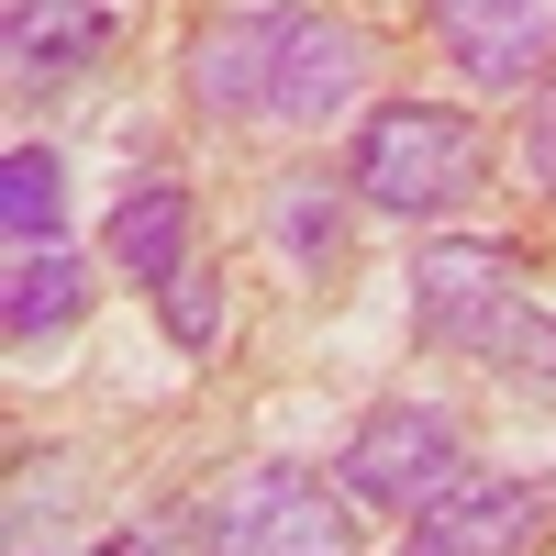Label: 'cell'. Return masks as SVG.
I'll use <instances>...</instances> for the list:
<instances>
[{
  "label": "cell",
  "instance_id": "1",
  "mask_svg": "<svg viewBox=\"0 0 556 556\" xmlns=\"http://www.w3.org/2000/svg\"><path fill=\"white\" fill-rule=\"evenodd\" d=\"M412 334L434 356H479V367H513L523 390H556V323L523 312L513 290V245H479L456 235L412 267Z\"/></svg>",
  "mask_w": 556,
  "mask_h": 556
},
{
  "label": "cell",
  "instance_id": "2",
  "mask_svg": "<svg viewBox=\"0 0 556 556\" xmlns=\"http://www.w3.org/2000/svg\"><path fill=\"white\" fill-rule=\"evenodd\" d=\"M356 201L367 212H456L479 190V123L445 112V101H379L356 123Z\"/></svg>",
  "mask_w": 556,
  "mask_h": 556
},
{
  "label": "cell",
  "instance_id": "3",
  "mask_svg": "<svg viewBox=\"0 0 556 556\" xmlns=\"http://www.w3.org/2000/svg\"><path fill=\"white\" fill-rule=\"evenodd\" d=\"M201 556H356V513L312 468L267 456V468H235L201 513Z\"/></svg>",
  "mask_w": 556,
  "mask_h": 556
},
{
  "label": "cell",
  "instance_id": "4",
  "mask_svg": "<svg viewBox=\"0 0 556 556\" xmlns=\"http://www.w3.org/2000/svg\"><path fill=\"white\" fill-rule=\"evenodd\" d=\"M456 479H468V434H456V412H434V401H379L345 434V490L356 501L424 513V501H445Z\"/></svg>",
  "mask_w": 556,
  "mask_h": 556
},
{
  "label": "cell",
  "instance_id": "5",
  "mask_svg": "<svg viewBox=\"0 0 556 556\" xmlns=\"http://www.w3.org/2000/svg\"><path fill=\"white\" fill-rule=\"evenodd\" d=\"M556 523L545 479H456L445 501H424L401 534V556H534Z\"/></svg>",
  "mask_w": 556,
  "mask_h": 556
},
{
  "label": "cell",
  "instance_id": "6",
  "mask_svg": "<svg viewBox=\"0 0 556 556\" xmlns=\"http://www.w3.org/2000/svg\"><path fill=\"white\" fill-rule=\"evenodd\" d=\"M424 12L456 78H479V89H534L556 67V0H424Z\"/></svg>",
  "mask_w": 556,
  "mask_h": 556
},
{
  "label": "cell",
  "instance_id": "7",
  "mask_svg": "<svg viewBox=\"0 0 556 556\" xmlns=\"http://www.w3.org/2000/svg\"><path fill=\"white\" fill-rule=\"evenodd\" d=\"M356 89H367V34L345 12H278V67H267L278 123H334Z\"/></svg>",
  "mask_w": 556,
  "mask_h": 556
},
{
  "label": "cell",
  "instance_id": "8",
  "mask_svg": "<svg viewBox=\"0 0 556 556\" xmlns=\"http://www.w3.org/2000/svg\"><path fill=\"white\" fill-rule=\"evenodd\" d=\"M267 67H278V12H235L190 34V101L201 112H267Z\"/></svg>",
  "mask_w": 556,
  "mask_h": 556
},
{
  "label": "cell",
  "instance_id": "9",
  "mask_svg": "<svg viewBox=\"0 0 556 556\" xmlns=\"http://www.w3.org/2000/svg\"><path fill=\"white\" fill-rule=\"evenodd\" d=\"M190 190L178 178H134L123 190V212H112V267L134 278V290H167L178 267H190Z\"/></svg>",
  "mask_w": 556,
  "mask_h": 556
},
{
  "label": "cell",
  "instance_id": "10",
  "mask_svg": "<svg viewBox=\"0 0 556 556\" xmlns=\"http://www.w3.org/2000/svg\"><path fill=\"white\" fill-rule=\"evenodd\" d=\"M112 45V0H12V67L23 78H67Z\"/></svg>",
  "mask_w": 556,
  "mask_h": 556
},
{
  "label": "cell",
  "instance_id": "11",
  "mask_svg": "<svg viewBox=\"0 0 556 556\" xmlns=\"http://www.w3.org/2000/svg\"><path fill=\"white\" fill-rule=\"evenodd\" d=\"M78 301H89L78 256H67V245H23V256H12V290H0V323H12V345H45V334H67V323H78Z\"/></svg>",
  "mask_w": 556,
  "mask_h": 556
},
{
  "label": "cell",
  "instance_id": "12",
  "mask_svg": "<svg viewBox=\"0 0 556 556\" xmlns=\"http://www.w3.org/2000/svg\"><path fill=\"white\" fill-rule=\"evenodd\" d=\"M0 223H12V245H56V223H67L56 146H12V156H0Z\"/></svg>",
  "mask_w": 556,
  "mask_h": 556
},
{
  "label": "cell",
  "instance_id": "13",
  "mask_svg": "<svg viewBox=\"0 0 556 556\" xmlns=\"http://www.w3.org/2000/svg\"><path fill=\"white\" fill-rule=\"evenodd\" d=\"M156 301H167V334H178V345H212V334H223V278H212V267H178Z\"/></svg>",
  "mask_w": 556,
  "mask_h": 556
},
{
  "label": "cell",
  "instance_id": "14",
  "mask_svg": "<svg viewBox=\"0 0 556 556\" xmlns=\"http://www.w3.org/2000/svg\"><path fill=\"white\" fill-rule=\"evenodd\" d=\"M278 235H290L301 256H334V201L323 190H278Z\"/></svg>",
  "mask_w": 556,
  "mask_h": 556
},
{
  "label": "cell",
  "instance_id": "15",
  "mask_svg": "<svg viewBox=\"0 0 556 556\" xmlns=\"http://www.w3.org/2000/svg\"><path fill=\"white\" fill-rule=\"evenodd\" d=\"M523 156H534V190H556V89H545V123H534Z\"/></svg>",
  "mask_w": 556,
  "mask_h": 556
}]
</instances>
